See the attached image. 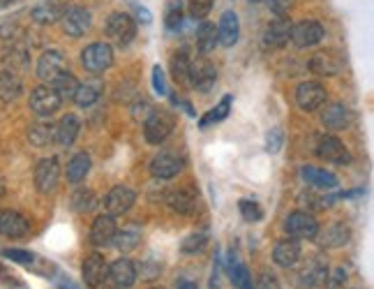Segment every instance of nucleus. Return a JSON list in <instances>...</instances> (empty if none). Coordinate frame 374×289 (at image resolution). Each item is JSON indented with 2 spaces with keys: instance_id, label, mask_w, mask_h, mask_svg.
<instances>
[{
  "instance_id": "f257e3e1",
  "label": "nucleus",
  "mask_w": 374,
  "mask_h": 289,
  "mask_svg": "<svg viewBox=\"0 0 374 289\" xmlns=\"http://www.w3.org/2000/svg\"><path fill=\"white\" fill-rule=\"evenodd\" d=\"M174 114L171 111H153L148 118L143 121V137L148 143L153 146H160L169 139V135L174 132Z\"/></svg>"
},
{
  "instance_id": "f03ea898",
  "label": "nucleus",
  "mask_w": 374,
  "mask_h": 289,
  "mask_svg": "<svg viewBox=\"0 0 374 289\" xmlns=\"http://www.w3.org/2000/svg\"><path fill=\"white\" fill-rule=\"evenodd\" d=\"M81 65L88 72L100 74L113 65V47L109 42H93L81 51Z\"/></svg>"
},
{
  "instance_id": "7ed1b4c3",
  "label": "nucleus",
  "mask_w": 374,
  "mask_h": 289,
  "mask_svg": "<svg viewBox=\"0 0 374 289\" xmlns=\"http://www.w3.org/2000/svg\"><path fill=\"white\" fill-rule=\"evenodd\" d=\"M106 35H109L111 42L118 44V47H128L137 35V21L130 14H125V12H113V14L106 19Z\"/></svg>"
},
{
  "instance_id": "20e7f679",
  "label": "nucleus",
  "mask_w": 374,
  "mask_h": 289,
  "mask_svg": "<svg viewBox=\"0 0 374 289\" xmlns=\"http://www.w3.org/2000/svg\"><path fill=\"white\" fill-rule=\"evenodd\" d=\"M58 21H60L62 30H65V35L81 37V35H86L88 28H91L93 19H91V12L86 8H81V5H65Z\"/></svg>"
},
{
  "instance_id": "39448f33",
  "label": "nucleus",
  "mask_w": 374,
  "mask_h": 289,
  "mask_svg": "<svg viewBox=\"0 0 374 289\" xmlns=\"http://www.w3.org/2000/svg\"><path fill=\"white\" fill-rule=\"evenodd\" d=\"M284 231L291 238H298V241H312V238L319 234V222L314 220V216H309L305 211H294L284 222Z\"/></svg>"
},
{
  "instance_id": "423d86ee",
  "label": "nucleus",
  "mask_w": 374,
  "mask_h": 289,
  "mask_svg": "<svg viewBox=\"0 0 374 289\" xmlns=\"http://www.w3.org/2000/svg\"><path fill=\"white\" fill-rule=\"evenodd\" d=\"M33 181H35V187L37 192L42 194H49L58 187V181H60V165L56 158H42L37 162L35 167V174H33Z\"/></svg>"
},
{
  "instance_id": "0eeeda50",
  "label": "nucleus",
  "mask_w": 374,
  "mask_h": 289,
  "mask_svg": "<svg viewBox=\"0 0 374 289\" xmlns=\"http://www.w3.org/2000/svg\"><path fill=\"white\" fill-rule=\"evenodd\" d=\"M60 104L62 100L58 97V93H56L51 86H37L35 91L30 93V109L40 118L54 116L56 111L60 109Z\"/></svg>"
},
{
  "instance_id": "6e6552de",
  "label": "nucleus",
  "mask_w": 374,
  "mask_h": 289,
  "mask_svg": "<svg viewBox=\"0 0 374 289\" xmlns=\"http://www.w3.org/2000/svg\"><path fill=\"white\" fill-rule=\"evenodd\" d=\"M187 81L196 88V91L208 93V91H211V88L215 86V81H218V70H215L213 62H211V60H206V58L189 60Z\"/></svg>"
},
{
  "instance_id": "1a4fd4ad",
  "label": "nucleus",
  "mask_w": 374,
  "mask_h": 289,
  "mask_svg": "<svg viewBox=\"0 0 374 289\" xmlns=\"http://www.w3.org/2000/svg\"><path fill=\"white\" fill-rule=\"evenodd\" d=\"M316 155L326 162H333V165H349V162H351V155H349L347 146L333 135H321L319 139H316Z\"/></svg>"
},
{
  "instance_id": "9d476101",
  "label": "nucleus",
  "mask_w": 374,
  "mask_h": 289,
  "mask_svg": "<svg viewBox=\"0 0 374 289\" xmlns=\"http://www.w3.org/2000/svg\"><path fill=\"white\" fill-rule=\"evenodd\" d=\"M137 202V194L132 190L130 185H116L111 187L109 192H106L104 197V211L109 213V216H123V213H128L132 206Z\"/></svg>"
},
{
  "instance_id": "9b49d317",
  "label": "nucleus",
  "mask_w": 374,
  "mask_h": 289,
  "mask_svg": "<svg viewBox=\"0 0 374 289\" xmlns=\"http://www.w3.org/2000/svg\"><path fill=\"white\" fill-rule=\"evenodd\" d=\"M296 102L303 111H316L326 104V88L319 81H303L296 88Z\"/></svg>"
},
{
  "instance_id": "f8f14e48",
  "label": "nucleus",
  "mask_w": 374,
  "mask_h": 289,
  "mask_svg": "<svg viewBox=\"0 0 374 289\" xmlns=\"http://www.w3.org/2000/svg\"><path fill=\"white\" fill-rule=\"evenodd\" d=\"M291 28H294V23H291V19H287L284 14L272 19V21L264 30V47L266 49L287 47L289 40H291Z\"/></svg>"
},
{
  "instance_id": "ddd939ff",
  "label": "nucleus",
  "mask_w": 374,
  "mask_h": 289,
  "mask_svg": "<svg viewBox=\"0 0 374 289\" xmlns=\"http://www.w3.org/2000/svg\"><path fill=\"white\" fill-rule=\"evenodd\" d=\"M81 275H84V282L88 287L100 289L109 280V264L104 262L102 255L93 253L84 259V266H81Z\"/></svg>"
},
{
  "instance_id": "4468645a",
  "label": "nucleus",
  "mask_w": 374,
  "mask_h": 289,
  "mask_svg": "<svg viewBox=\"0 0 374 289\" xmlns=\"http://www.w3.org/2000/svg\"><path fill=\"white\" fill-rule=\"evenodd\" d=\"M183 169V158L171 150H162L157 153L153 160H150V174L160 181H169V178H176Z\"/></svg>"
},
{
  "instance_id": "2eb2a0df",
  "label": "nucleus",
  "mask_w": 374,
  "mask_h": 289,
  "mask_svg": "<svg viewBox=\"0 0 374 289\" xmlns=\"http://www.w3.org/2000/svg\"><path fill=\"white\" fill-rule=\"evenodd\" d=\"M323 40V26L319 21H301L291 28V42L296 44L298 49H309L316 47Z\"/></svg>"
},
{
  "instance_id": "dca6fc26",
  "label": "nucleus",
  "mask_w": 374,
  "mask_h": 289,
  "mask_svg": "<svg viewBox=\"0 0 374 289\" xmlns=\"http://www.w3.org/2000/svg\"><path fill=\"white\" fill-rule=\"evenodd\" d=\"M65 70H67L65 56H62V51H58V49H49V51H44L40 56V60H37V77L42 81H49V84Z\"/></svg>"
},
{
  "instance_id": "f3484780",
  "label": "nucleus",
  "mask_w": 374,
  "mask_h": 289,
  "mask_svg": "<svg viewBox=\"0 0 374 289\" xmlns=\"http://www.w3.org/2000/svg\"><path fill=\"white\" fill-rule=\"evenodd\" d=\"M118 231V224H116V218L104 213V216H97L91 227V243L95 248H106L113 243V236Z\"/></svg>"
},
{
  "instance_id": "a211bd4d",
  "label": "nucleus",
  "mask_w": 374,
  "mask_h": 289,
  "mask_svg": "<svg viewBox=\"0 0 374 289\" xmlns=\"http://www.w3.org/2000/svg\"><path fill=\"white\" fill-rule=\"evenodd\" d=\"M30 231V222L26 216L16 211H0V236L5 238H23Z\"/></svg>"
},
{
  "instance_id": "6ab92c4d",
  "label": "nucleus",
  "mask_w": 374,
  "mask_h": 289,
  "mask_svg": "<svg viewBox=\"0 0 374 289\" xmlns=\"http://www.w3.org/2000/svg\"><path fill=\"white\" fill-rule=\"evenodd\" d=\"M342 67H344V60L335 51H319L309 60V70H312L316 77H338Z\"/></svg>"
},
{
  "instance_id": "aec40b11",
  "label": "nucleus",
  "mask_w": 374,
  "mask_h": 289,
  "mask_svg": "<svg viewBox=\"0 0 374 289\" xmlns=\"http://www.w3.org/2000/svg\"><path fill=\"white\" fill-rule=\"evenodd\" d=\"M109 278L113 285H118L120 289H128L137 282L139 273H137V264L128 259V257H120L109 266Z\"/></svg>"
},
{
  "instance_id": "412c9836",
  "label": "nucleus",
  "mask_w": 374,
  "mask_h": 289,
  "mask_svg": "<svg viewBox=\"0 0 374 289\" xmlns=\"http://www.w3.org/2000/svg\"><path fill=\"white\" fill-rule=\"evenodd\" d=\"M301 243L294 241V238H284V241H277L275 248H272V259H275L277 266L282 268H291L301 262Z\"/></svg>"
},
{
  "instance_id": "4be33fe9",
  "label": "nucleus",
  "mask_w": 374,
  "mask_h": 289,
  "mask_svg": "<svg viewBox=\"0 0 374 289\" xmlns=\"http://www.w3.org/2000/svg\"><path fill=\"white\" fill-rule=\"evenodd\" d=\"M167 204L171 211L180 213V216H192V213L199 209V199L192 190L187 187H176V190L167 192Z\"/></svg>"
},
{
  "instance_id": "5701e85b",
  "label": "nucleus",
  "mask_w": 374,
  "mask_h": 289,
  "mask_svg": "<svg viewBox=\"0 0 374 289\" xmlns=\"http://www.w3.org/2000/svg\"><path fill=\"white\" fill-rule=\"evenodd\" d=\"M79 130H81V123H79L77 116H74V114L62 116L58 121V125H54V141L62 148L72 146V143L77 141V137H79Z\"/></svg>"
},
{
  "instance_id": "b1692460",
  "label": "nucleus",
  "mask_w": 374,
  "mask_h": 289,
  "mask_svg": "<svg viewBox=\"0 0 374 289\" xmlns=\"http://www.w3.org/2000/svg\"><path fill=\"white\" fill-rule=\"evenodd\" d=\"M240 37V21L236 12H224L218 23V42L222 47H233Z\"/></svg>"
},
{
  "instance_id": "393cba45",
  "label": "nucleus",
  "mask_w": 374,
  "mask_h": 289,
  "mask_svg": "<svg viewBox=\"0 0 374 289\" xmlns=\"http://www.w3.org/2000/svg\"><path fill=\"white\" fill-rule=\"evenodd\" d=\"M328 280V268L326 264H323L319 257H314V259L307 262V266L303 268L301 273H298V282H301V289H312L316 285H321V282Z\"/></svg>"
},
{
  "instance_id": "a878e982",
  "label": "nucleus",
  "mask_w": 374,
  "mask_h": 289,
  "mask_svg": "<svg viewBox=\"0 0 374 289\" xmlns=\"http://www.w3.org/2000/svg\"><path fill=\"white\" fill-rule=\"evenodd\" d=\"M314 238H319V246H323V248H342L349 243L351 231H349L344 222H333V224H328L323 231H319Z\"/></svg>"
},
{
  "instance_id": "bb28decb",
  "label": "nucleus",
  "mask_w": 374,
  "mask_h": 289,
  "mask_svg": "<svg viewBox=\"0 0 374 289\" xmlns=\"http://www.w3.org/2000/svg\"><path fill=\"white\" fill-rule=\"evenodd\" d=\"M321 121L328 130H347L351 125V111L347 104L333 102L331 106H326V111L321 114Z\"/></svg>"
},
{
  "instance_id": "cd10ccee",
  "label": "nucleus",
  "mask_w": 374,
  "mask_h": 289,
  "mask_svg": "<svg viewBox=\"0 0 374 289\" xmlns=\"http://www.w3.org/2000/svg\"><path fill=\"white\" fill-rule=\"evenodd\" d=\"M301 176L307 181L312 187H319V190H335V187L340 185L338 176L326 172V169H319V167H309L305 165L301 169Z\"/></svg>"
},
{
  "instance_id": "c85d7f7f",
  "label": "nucleus",
  "mask_w": 374,
  "mask_h": 289,
  "mask_svg": "<svg viewBox=\"0 0 374 289\" xmlns=\"http://www.w3.org/2000/svg\"><path fill=\"white\" fill-rule=\"evenodd\" d=\"M62 8H65V5L56 3V0H44V3L35 5V8L30 10V19H33L35 23H40V26H49V23H56L60 19Z\"/></svg>"
},
{
  "instance_id": "c756f323",
  "label": "nucleus",
  "mask_w": 374,
  "mask_h": 289,
  "mask_svg": "<svg viewBox=\"0 0 374 289\" xmlns=\"http://www.w3.org/2000/svg\"><path fill=\"white\" fill-rule=\"evenodd\" d=\"M23 93V84L14 70H0V100L3 102H14Z\"/></svg>"
},
{
  "instance_id": "7c9ffc66",
  "label": "nucleus",
  "mask_w": 374,
  "mask_h": 289,
  "mask_svg": "<svg viewBox=\"0 0 374 289\" xmlns=\"http://www.w3.org/2000/svg\"><path fill=\"white\" fill-rule=\"evenodd\" d=\"M139 241H141V229H139L137 224H130V227H123L116 231L111 246H116L120 253H132V250L139 246Z\"/></svg>"
},
{
  "instance_id": "2f4dec72",
  "label": "nucleus",
  "mask_w": 374,
  "mask_h": 289,
  "mask_svg": "<svg viewBox=\"0 0 374 289\" xmlns=\"http://www.w3.org/2000/svg\"><path fill=\"white\" fill-rule=\"evenodd\" d=\"M104 86L100 84V81H86V84H79L77 93H74V102H77L81 109H86V106H93L95 102L102 95Z\"/></svg>"
},
{
  "instance_id": "473e14b6",
  "label": "nucleus",
  "mask_w": 374,
  "mask_h": 289,
  "mask_svg": "<svg viewBox=\"0 0 374 289\" xmlns=\"http://www.w3.org/2000/svg\"><path fill=\"white\" fill-rule=\"evenodd\" d=\"M88 172H91V155L88 153H77L67 162V181L72 185L81 183L88 176Z\"/></svg>"
},
{
  "instance_id": "72a5a7b5",
  "label": "nucleus",
  "mask_w": 374,
  "mask_h": 289,
  "mask_svg": "<svg viewBox=\"0 0 374 289\" xmlns=\"http://www.w3.org/2000/svg\"><path fill=\"white\" fill-rule=\"evenodd\" d=\"M51 88L58 93V97L62 100V102H65V100H74V93H77V88H79V81L72 72L65 70L51 81Z\"/></svg>"
},
{
  "instance_id": "f704fd0d",
  "label": "nucleus",
  "mask_w": 374,
  "mask_h": 289,
  "mask_svg": "<svg viewBox=\"0 0 374 289\" xmlns=\"http://www.w3.org/2000/svg\"><path fill=\"white\" fill-rule=\"evenodd\" d=\"M218 28L213 23H201L199 30H196V49L201 54H211L218 47Z\"/></svg>"
},
{
  "instance_id": "c9c22d12",
  "label": "nucleus",
  "mask_w": 374,
  "mask_h": 289,
  "mask_svg": "<svg viewBox=\"0 0 374 289\" xmlns=\"http://www.w3.org/2000/svg\"><path fill=\"white\" fill-rule=\"evenodd\" d=\"M189 56L185 49H180V51H176L174 56H171V77H174L178 84H187V74H189Z\"/></svg>"
},
{
  "instance_id": "e433bc0d",
  "label": "nucleus",
  "mask_w": 374,
  "mask_h": 289,
  "mask_svg": "<svg viewBox=\"0 0 374 289\" xmlns=\"http://www.w3.org/2000/svg\"><path fill=\"white\" fill-rule=\"evenodd\" d=\"M28 141L37 148H44L54 141V125L49 123H35L28 130Z\"/></svg>"
},
{
  "instance_id": "4c0bfd02",
  "label": "nucleus",
  "mask_w": 374,
  "mask_h": 289,
  "mask_svg": "<svg viewBox=\"0 0 374 289\" xmlns=\"http://www.w3.org/2000/svg\"><path fill=\"white\" fill-rule=\"evenodd\" d=\"M95 206H97V197H95L93 190H88V187H79L77 192L72 194V211L74 213H91Z\"/></svg>"
},
{
  "instance_id": "58836bf2",
  "label": "nucleus",
  "mask_w": 374,
  "mask_h": 289,
  "mask_svg": "<svg viewBox=\"0 0 374 289\" xmlns=\"http://www.w3.org/2000/svg\"><path fill=\"white\" fill-rule=\"evenodd\" d=\"M229 275H231V282L236 289H255V285H252V275L243 264L229 262Z\"/></svg>"
},
{
  "instance_id": "ea45409f",
  "label": "nucleus",
  "mask_w": 374,
  "mask_h": 289,
  "mask_svg": "<svg viewBox=\"0 0 374 289\" xmlns=\"http://www.w3.org/2000/svg\"><path fill=\"white\" fill-rule=\"evenodd\" d=\"M229 109H231V97L226 95V97H222V102L218 104V106H213L208 114L201 118L199 121V125L201 128H208L211 123H220V121H224L226 116H229Z\"/></svg>"
},
{
  "instance_id": "a19ab883",
  "label": "nucleus",
  "mask_w": 374,
  "mask_h": 289,
  "mask_svg": "<svg viewBox=\"0 0 374 289\" xmlns=\"http://www.w3.org/2000/svg\"><path fill=\"white\" fill-rule=\"evenodd\" d=\"M3 257H5V259H12V262L21 264V266L35 268V271H37V262H40V257H37V255L28 253V250H16V248L3 250Z\"/></svg>"
},
{
  "instance_id": "79ce46f5",
  "label": "nucleus",
  "mask_w": 374,
  "mask_h": 289,
  "mask_svg": "<svg viewBox=\"0 0 374 289\" xmlns=\"http://www.w3.org/2000/svg\"><path fill=\"white\" fill-rule=\"evenodd\" d=\"M206 243H208V236L204 234V231H196V234H189L185 241L180 243V250L185 255H196L206 248Z\"/></svg>"
},
{
  "instance_id": "37998d69",
  "label": "nucleus",
  "mask_w": 374,
  "mask_h": 289,
  "mask_svg": "<svg viewBox=\"0 0 374 289\" xmlns=\"http://www.w3.org/2000/svg\"><path fill=\"white\" fill-rule=\"evenodd\" d=\"M238 209H240V216H243L245 222H259V220L264 218L261 206H259L257 202H250V199H240Z\"/></svg>"
},
{
  "instance_id": "c03bdc74",
  "label": "nucleus",
  "mask_w": 374,
  "mask_h": 289,
  "mask_svg": "<svg viewBox=\"0 0 374 289\" xmlns=\"http://www.w3.org/2000/svg\"><path fill=\"white\" fill-rule=\"evenodd\" d=\"M130 111H132V118H135V121H145V118L155 111V106L148 97H137L135 102H132Z\"/></svg>"
},
{
  "instance_id": "a18cd8bd",
  "label": "nucleus",
  "mask_w": 374,
  "mask_h": 289,
  "mask_svg": "<svg viewBox=\"0 0 374 289\" xmlns=\"http://www.w3.org/2000/svg\"><path fill=\"white\" fill-rule=\"evenodd\" d=\"M215 0H187V12L192 19H206L211 14Z\"/></svg>"
},
{
  "instance_id": "49530a36",
  "label": "nucleus",
  "mask_w": 374,
  "mask_h": 289,
  "mask_svg": "<svg viewBox=\"0 0 374 289\" xmlns=\"http://www.w3.org/2000/svg\"><path fill=\"white\" fill-rule=\"evenodd\" d=\"M282 141H284L282 128H272L268 135H266V150H268V153H277V150L282 148Z\"/></svg>"
},
{
  "instance_id": "de8ad7c7",
  "label": "nucleus",
  "mask_w": 374,
  "mask_h": 289,
  "mask_svg": "<svg viewBox=\"0 0 374 289\" xmlns=\"http://www.w3.org/2000/svg\"><path fill=\"white\" fill-rule=\"evenodd\" d=\"M153 88H155L157 95H167V93H169L167 79H164V72H162V67H160V65H155V67H153Z\"/></svg>"
},
{
  "instance_id": "09e8293b",
  "label": "nucleus",
  "mask_w": 374,
  "mask_h": 289,
  "mask_svg": "<svg viewBox=\"0 0 374 289\" xmlns=\"http://www.w3.org/2000/svg\"><path fill=\"white\" fill-rule=\"evenodd\" d=\"M167 28L169 30H178L180 26H183V10L180 8H171L169 12H167Z\"/></svg>"
},
{
  "instance_id": "8fccbe9b",
  "label": "nucleus",
  "mask_w": 374,
  "mask_h": 289,
  "mask_svg": "<svg viewBox=\"0 0 374 289\" xmlns=\"http://www.w3.org/2000/svg\"><path fill=\"white\" fill-rule=\"evenodd\" d=\"M257 289H282V285H280V280H277L272 273H261V275H259Z\"/></svg>"
},
{
  "instance_id": "3c124183",
  "label": "nucleus",
  "mask_w": 374,
  "mask_h": 289,
  "mask_svg": "<svg viewBox=\"0 0 374 289\" xmlns=\"http://www.w3.org/2000/svg\"><path fill=\"white\" fill-rule=\"evenodd\" d=\"M268 3V10L275 12V14H284V12H289V8L294 5V0H266Z\"/></svg>"
},
{
  "instance_id": "603ef678",
  "label": "nucleus",
  "mask_w": 374,
  "mask_h": 289,
  "mask_svg": "<svg viewBox=\"0 0 374 289\" xmlns=\"http://www.w3.org/2000/svg\"><path fill=\"white\" fill-rule=\"evenodd\" d=\"M331 278H333V280H326V282H328V289H338V287L342 285V282L347 280V271H344V268H338V271H335V273L331 275Z\"/></svg>"
},
{
  "instance_id": "864d4df0",
  "label": "nucleus",
  "mask_w": 374,
  "mask_h": 289,
  "mask_svg": "<svg viewBox=\"0 0 374 289\" xmlns=\"http://www.w3.org/2000/svg\"><path fill=\"white\" fill-rule=\"evenodd\" d=\"M171 102H174L176 106H183V109H185L189 116H194V109H192V104H189V102H185V100H180V97L171 95Z\"/></svg>"
},
{
  "instance_id": "5fc2aeb1",
  "label": "nucleus",
  "mask_w": 374,
  "mask_h": 289,
  "mask_svg": "<svg viewBox=\"0 0 374 289\" xmlns=\"http://www.w3.org/2000/svg\"><path fill=\"white\" fill-rule=\"evenodd\" d=\"M132 8L137 10V14L141 16V21H143V23H150V12H148V10L141 8V5H132Z\"/></svg>"
},
{
  "instance_id": "6e6d98bb",
  "label": "nucleus",
  "mask_w": 374,
  "mask_h": 289,
  "mask_svg": "<svg viewBox=\"0 0 374 289\" xmlns=\"http://www.w3.org/2000/svg\"><path fill=\"white\" fill-rule=\"evenodd\" d=\"M176 289H196V282H192V280H178V282H176Z\"/></svg>"
},
{
  "instance_id": "4d7b16f0",
  "label": "nucleus",
  "mask_w": 374,
  "mask_h": 289,
  "mask_svg": "<svg viewBox=\"0 0 374 289\" xmlns=\"http://www.w3.org/2000/svg\"><path fill=\"white\" fill-rule=\"evenodd\" d=\"M58 289H79V287L74 285V282L69 280V278H65V280H60V282H58Z\"/></svg>"
},
{
  "instance_id": "13d9d810",
  "label": "nucleus",
  "mask_w": 374,
  "mask_h": 289,
  "mask_svg": "<svg viewBox=\"0 0 374 289\" xmlns=\"http://www.w3.org/2000/svg\"><path fill=\"white\" fill-rule=\"evenodd\" d=\"M12 3H16V0H0V8H10Z\"/></svg>"
},
{
  "instance_id": "bf43d9fd",
  "label": "nucleus",
  "mask_w": 374,
  "mask_h": 289,
  "mask_svg": "<svg viewBox=\"0 0 374 289\" xmlns=\"http://www.w3.org/2000/svg\"><path fill=\"white\" fill-rule=\"evenodd\" d=\"M3 194H5V181L0 178V199H3Z\"/></svg>"
},
{
  "instance_id": "052dcab7",
  "label": "nucleus",
  "mask_w": 374,
  "mask_h": 289,
  "mask_svg": "<svg viewBox=\"0 0 374 289\" xmlns=\"http://www.w3.org/2000/svg\"><path fill=\"white\" fill-rule=\"evenodd\" d=\"M100 289H120L118 285H113V287H109V285H106V282H104V285L102 287H100Z\"/></svg>"
},
{
  "instance_id": "680f3d73",
  "label": "nucleus",
  "mask_w": 374,
  "mask_h": 289,
  "mask_svg": "<svg viewBox=\"0 0 374 289\" xmlns=\"http://www.w3.org/2000/svg\"><path fill=\"white\" fill-rule=\"evenodd\" d=\"M250 3H261V0H250Z\"/></svg>"
},
{
  "instance_id": "e2e57ef3",
  "label": "nucleus",
  "mask_w": 374,
  "mask_h": 289,
  "mask_svg": "<svg viewBox=\"0 0 374 289\" xmlns=\"http://www.w3.org/2000/svg\"><path fill=\"white\" fill-rule=\"evenodd\" d=\"M153 289H164V287H153Z\"/></svg>"
}]
</instances>
